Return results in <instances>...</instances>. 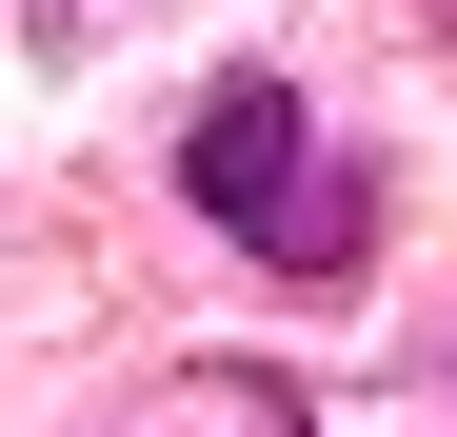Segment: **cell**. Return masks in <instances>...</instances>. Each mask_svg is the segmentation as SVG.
Instances as JSON below:
<instances>
[{"label": "cell", "instance_id": "obj_1", "mask_svg": "<svg viewBox=\"0 0 457 437\" xmlns=\"http://www.w3.org/2000/svg\"><path fill=\"white\" fill-rule=\"evenodd\" d=\"M179 179H199L219 239L319 259V218H298V100H278V80H219V100H199V139H179Z\"/></svg>", "mask_w": 457, "mask_h": 437}]
</instances>
